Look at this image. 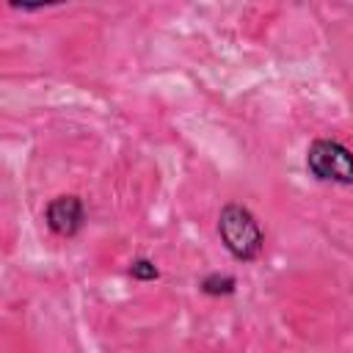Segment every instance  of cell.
Instances as JSON below:
<instances>
[{
  "instance_id": "obj_1",
  "label": "cell",
  "mask_w": 353,
  "mask_h": 353,
  "mask_svg": "<svg viewBox=\"0 0 353 353\" xmlns=\"http://www.w3.org/2000/svg\"><path fill=\"white\" fill-rule=\"evenodd\" d=\"M218 237L234 262H256L265 251V229L259 218L240 201H226L218 212Z\"/></svg>"
},
{
  "instance_id": "obj_2",
  "label": "cell",
  "mask_w": 353,
  "mask_h": 353,
  "mask_svg": "<svg viewBox=\"0 0 353 353\" xmlns=\"http://www.w3.org/2000/svg\"><path fill=\"white\" fill-rule=\"evenodd\" d=\"M306 168L317 182L353 185V149L339 138H314L306 149Z\"/></svg>"
},
{
  "instance_id": "obj_3",
  "label": "cell",
  "mask_w": 353,
  "mask_h": 353,
  "mask_svg": "<svg viewBox=\"0 0 353 353\" xmlns=\"http://www.w3.org/2000/svg\"><path fill=\"white\" fill-rule=\"evenodd\" d=\"M44 223L55 237L72 240L85 226V204L77 193H61L47 201L44 207Z\"/></svg>"
},
{
  "instance_id": "obj_4",
  "label": "cell",
  "mask_w": 353,
  "mask_h": 353,
  "mask_svg": "<svg viewBox=\"0 0 353 353\" xmlns=\"http://www.w3.org/2000/svg\"><path fill=\"white\" fill-rule=\"evenodd\" d=\"M199 292L207 295V298H229L237 292V279L232 273H221V270H212L207 276H201L199 281Z\"/></svg>"
},
{
  "instance_id": "obj_5",
  "label": "cell",
  "mask_w": 353,
  "mask_h": 353,
  "mask_svg": "<svg viewBox=\"0 0 353 353\" xmlns=\"http://www.w3.org/2000/svg\"><path fill=\"white\" fill-rule=\"evenodd\" d=\"M127 276H130L132 281L149 284V281H157V279H160V268H157V262L149 259V256H135V259L130 262V268H127Z\"/></svg>"
}]
</instances>
